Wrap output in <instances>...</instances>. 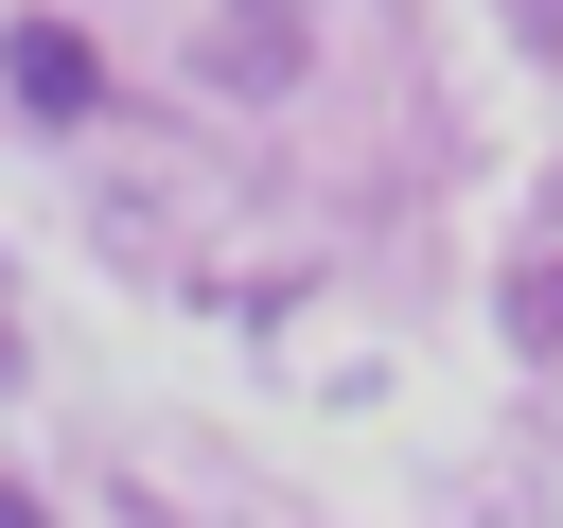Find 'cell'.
I'll return each instance as SVG.
<instances>
[{
  "instance_id": "obj_2",
  "label": "cell",
  "mask_w": 563,
  "mask_h": 528,
  "mask_svg": "<svg viewBox=\"0 0 563 528\" xmlns=\"http://www.w3.org/2000/svg\"><path fill=\"white\" fill-rule=\"evenodd\" d=\"M18 88H35L53 123H70V106H88V53H70V35H18Z\"/></svg>"
},
{
  "instance_id": "obj_1",
  "label": "cell",
  "mask_w": 563,
  "mask_h": 528,
  "mask_svg": "<svg viewBox=\"0 0 563 528\" xmlns=\"http://www.w3.org/2000/svg\"><path fill=\"white\" fill-rule=\"evenodd\" d=\"M510 352H563V246L510 264Z\"/></svg>"
},
{
  "instance_id": "obj_3",
  "label": "cell",
  "mask_w": 563,
  "mask_h": 528,
  "mask_svg": "<svg viewBox=\"0 0 563 528\" xmlns=\"http://www.w3.org/2000/svg\"><path fill=\"white\" fill-rule=\"evenodd\" d=\"M0 528H53V510H35V493H18V475H0Z\"/></svg>"
}]
</instances>
